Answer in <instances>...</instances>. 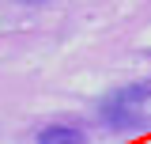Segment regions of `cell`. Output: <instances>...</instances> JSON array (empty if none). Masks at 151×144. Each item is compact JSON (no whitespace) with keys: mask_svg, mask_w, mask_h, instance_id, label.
<instances>
[{"mask_svg":"<svg viewBox=\"0 0 151 144\" xmlns=\"http://www.w3.org/2000/svg\"><path fill=\"white\" fill-rule=\"evenodd\" d=\"M147 99H151V84H129V87L113 91L110 99L102 103V121L110 129H129Z\"/></svg>","mask_w":151,"mask_h":144,"instance_id":"obj_1","label":"cell"},{"mask_svg":"<svg viewBox=\"0 0 151 144\" xmlns=\"http://www.w3.org/2000/svg\"><path fill=\"white\" fill-rule=\"evenodd\" d=\"M38 144H87V137L72 125H49L38 133Z\"/></svg>","mask_w":151,"mask_h":144,"instance_id":"obj_2","label":"cell"}]
</instances>
